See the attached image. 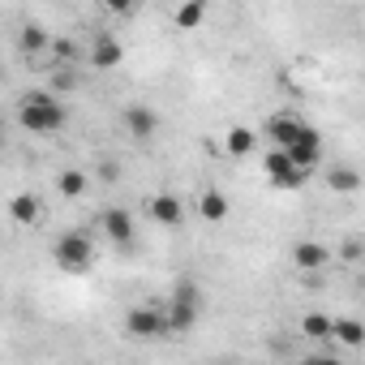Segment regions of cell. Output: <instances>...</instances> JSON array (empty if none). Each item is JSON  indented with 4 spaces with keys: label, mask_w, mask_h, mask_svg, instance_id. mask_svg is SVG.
I'll list each match as a JSON object with an SVG mask.
<instances>
[{
    "label": "cell",
    "mask_w": 365,
    "mask_h": 365,
    "mask_svg": "<svg viewBox=\"0 0 365 365\" xmlns=\"http://www.w3.org/2000/svg\"><path fill=\"white\" fill-rule=\"evenodd\" d=\"M198 215L211 220V224H224V220H228V198H224L220 190H207V194L198 198Z\"/></svg>",
    "instance_id": "obj_14"
},
{
    "label": "cell",
    "mask_w": 365,
    "mask_h": 365,
    "mask_svg": "<svg viewBox=\"0 0 365 365\" xmlns=\"http://www.w3.org/2000/svg\"><path fill=\"white\" fill-rule=\"evenodd\" d=\"M52 52H56L61 61H69V56H73V43H69V39H52Z\"/></svg>",
    "instance_id": "obj_21"
},
{
    "label": "cell",
    "mask_w": 365,
    "mask_h": 365,
    "mask_svg": "<svg viewBox=\"0 0 365 365\" xmlns=\"http://www.w3.org/2000/svg\"><path fill=\"white\" fill-rule=\"evenodd\" d=\"M146 211H150V220H155V224H163V228H176V224H180V215H185L180 198H172V194L150 198V202H146Z\"/></svg>",
    "instance_id": "obj_10"
},
{
    "label": "cell",
    "mask_w": 365,
    "mask_h": 365,
    "mask_svg": "<svg viewBox=\"0 0 365 365\" xmlns=\"http://www.w3.org/2000/svg\"><path fill=\"white\" fill-rule=\"evenodd\" d=\"M52 258H56V267H61V271L82 275V271H91V262H95V245H91V237H86L82 228H73V232L56 237Z\"/></svg>",
    "instance_id": "obj_3"
},
{
    "label": "cell",
    "mask_w": 365,
    "mask_h": 365,
    "mask_svg": "<svg viewBox=\"0 0 365 365\" xmlns=\"http://www.w3.org/2000/svg\"><path fill=\"white\" fill-rule=\"evenodd\" d=\"M18 120H22V129H31V133H56V129H65L69 112H65L61 95H52V91H31V95H22V103H18Z\"/></svg>",
    "instance_id": "obj_1"
},
{
    "label": "cell",
    "mask_w": 365,
    "mask_h": 365,
    "mask_svg": "<svg viewBox=\"0 0 365 365\" xmlns=\"http://www.w3.org/2000/svg\"><path fill=\"white\" fill-rule=\"evenodd\" d=\"M305 180H309V172H297V168H288L284 176H275V180H271V185H275V190H301Z\"/></svg>",
    "instance_id": "obj_20"
},
{
    "label": "cell",
    "mask_w": 365,
    "mask_h": 365,
    "mask_svg": "<svg viewBox=\"0 0 365 365\" xmlns=\"http://www.w3.org/2000/svg\"><path fill=\"white\" fill-rule=\"evenodd\" d=\"M125 335H133V339H163V335H172L163 305H133L125 314Z\"/></svg>",
    "instance_id": "obj_4"
},
{
    "label": "cell",
    "mask_w": 365,
    "mask_h": 365,
    "mask_svg": "<svg viewBox=\"0 0 365 365\" xmlns=\"http://www.w3.org/2000/svg\"><path fill=\"white\" fill-rule=\"evenodd\" d=\"M331 322H335L331 314H318V309H314V314H305L301 331H305L309 339H322V344H331Z\"/></svg>",
    "instance_id": "obj_18"
},
{
    "label": "cell",
    "mask_w": 365,
    "mask_h": 365,
    "mask_svg": "<svg viewBox=\"0 0 365 365\" xmlns=\"http://www.w3.org/2000/svg\"><path fill=\"white\" fill-rule=\"evenodd\" d=\"M331 339L344 344V348H361V344H365V327H361L356 318H335V322H331Z\"/></svg>",
    "instance_id": "obj_11"
},
{
    "label": "cell",
    "mask_w": 365,
    "mask_h": 365,
    "mask_svg": "<svg viewBox=\"0 0 365 365\" xmlns=\"http://www.w3.org/2000/svg\"><path fill=\"white\" fill-rule=\"evenodd\" d=\"M125 129H129L133 142H150V138L159 133V116H155L146 103H129V108H125Z\"/></svg>",
    "instance_id": "obj_6"
},
{
    "label": "cell",
    "mask_w": 365,
    "mask_h": 365,
    "mask_svg": "<svg viewBox=\"0 0 365 365\" xmlns=\"http://www.w3.org/2000/svg\"><path fill=\"white\" fill-rule=\"evenodd\" d=\"M305 129H309V125H305L301 116H271V120H267V138L275 142V150H288L292 142H301Z\"/></svg>",
    "instance_id": "obj_7"
},
{
    "label": "cell",
    "mask_w": 365,
    "mask_h": 365,
    "mask_svg": "<svg viewBox=\"0 0 365 365\" xmlns=\"http://www.w3.org/2000/svg\"><path fill=\"white\" fill-rule=\"evenodd\" d=\"M327 185H331L335 194H356V190H361V172L348 168V163H335V168L327 172Z\"/></svg>",
    "instance_id": "obj_12"
},
{
    "label": "cell",
    "mask_w": 365,
    "mask_h": 365,
    "mask_svg": "<svg viewBox=\"0 0 365 365\" xmlns=\"http://www.w3.org/2000/svg\"><path fill=\"white\" fill-rule=\"evenodd\" d=\"M344 254H348V258H361V237H348V245H344Z\"/></svg>",
    "instance_id": "obj_22"
},
{
    "label": "cell",
    "mask_w": 365,
    "mask_h": 365,
    "mask_svg": "<svg viewBox=\"0 0 365 365\" xmlns=\"http://www.w3.org/2000/svg\"><path fill=\"white\" fill-rule=\"evenodd\" d=\"M292 262H297L301 271H322V267L331 262V250H327L322 241H297V245H292Z\"/></svg>",
    "instance_id": "obj_9"
},
{
    "label": "cell",
    "mask_w": 365,
    "mask_h": 365,
    "mask_svg": "<svg viewBox=\"0 0 365 365\" xmlns=\"http://www.w3.org/2000/svg\"><path fill=\"white\" fill-rule=\"evenodd\" d=\"M202 18H207V5H202V0H185V5L176 9V26H180V31L202 26Z\"/></svg>",
    "instance_id": "obj_19"
},
{
    "label": "cell",
    "mask_w": 365,
    "mask_h": 365,
    "mask_svg": "<svg viewBox=\"0 0 365 365\" xmlns=\"http://www.w3.org/2000/svg\"><path fill=\"white\" fill-rule=\"evenodd\" d=\"M305 365H339V361H335V356H309Z\"/></svg>",
    "instance_id": "obj_23"
},
{
    "label": "cell",
    "mask_w": 365,
    "mask_h": 365,
    "mask_svg": "<svg viewBox=\"0 0 365 365\" xmlns=\"http://www.w3.org/2000/svg\"><path fill=\"white\" fill-rule=\"evenodd\" d=\"M103 237L112 241V245H133L138 241V224H133V215L125 211V207H108L103 211Z\"/></svg>",
    "instance_id": "obj_5"
},
{
    "label": "cell",
    "mask_w": 365,
    "mask_h": 365,
    "mask_svg": "<svg viewBox=\"0 0 365 365\" xmlns=\"http://www.w3.org/2000/svg\"><path fill=\"white\" fill-rule=\"evenodd\" d=\"M18 48L26 52V56H35V52H43V48H52V35L43 31V26H22V35H18Z\"/></svg>",
    "instance_id": "obj_16"
},
{
    "label": "cell",
    "mask_w": 365,
    "mask_h": 365,
    "mask_svg": "<svg viewBox=\"0 0 365 365\" xmlns=\"http://www.w3.org/2000/svg\"><path fill=\"white\" fill-rule=\"evenodd\" d=\"M224 146H228V155H237V159H241V155H250V150L258 146V133H254V129H245V125H237V129H228V142H224Z\"/></svg>",
    "instance_id": "obj_17"
},
{
    "label": "cell",
    "mask_w": 365,
    "mask_h": 365,
    "mask_svg": "<svg viewBox=\"0 0 365 365\" xmlns=\"http://www.w3.org/2000/svg\"><path fill=\"white\" fill-rule=\"evenodd\" d=\"M0 146H5V129H0Z\"/></svg>",
    "instance_id": "obj_24"
},
{
    "label": "cell",
    "mask_w": 365,
    "mask_h": 365,
    "mask_svg": "<svg viewBox=\"0 0 365 365\" xmlns=\"http://www.w3.org/2000/svg\"><path fill=\"white\" fill-rule=\"evenodd\" d=\"M56 190H61L65 198H82V194L91 190V176H86L82 168H65V172L56 176Z\"/></svg>",
    "instance_id": "obj_13"
},
{
    "label": "cell",
    "mask_w": 365,
    "mask_h": 365,
    "mask_svg": "<svg viewBox=\"0 0 365 365\" xmlns=\"http://www.w3.org/2000/svg\"><path fill=\"white\" fill-rule=\"evenodd\" d=\"M9 220L14 224H35L39 220V198L35 194H14L9 198Z\"/></svg>",
    "instance_id": "obj_15"
},
{
    "label": "cell",
    "mask_w": 365,
    "mask_h": 365,
    "mask_svg": "<svg viewBox=\"0 0 365 365\" xmlns=\"http://www.w3.org/2000/svg\"><path fill=\"white\" fill-rule=\"evenodd\" d=\"M163 314H168L172 335H185V331L198 322V314H202V288H198L194 279H180V284L172 288V301L163 305Z\"/></svg>",
    "instance_id": "obj_2"
},
{
    "label": "cell",
    "mask_w": 365,
    "mask_h": 365,
    "mask_svg": "<svg viewBox=\"0 0 365 365\" xmlns=\"http://www.w3.org/2000/svg\"><path fill=\"white\" fill-rule=\"evenodd\" d=\"M120 61H125V43H120V39L99 35V39L91 43V69H116Z\"/></svg>",
    "instance_id": "obj_8"
}]
</instances>
